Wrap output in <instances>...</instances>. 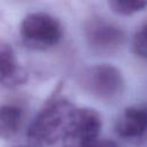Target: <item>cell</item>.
Wrapping results in <instances>:
<instances>
[{
  "instance_id": "obj_9",
  "label": "cell",
  "mask_w": 147,
  "mask_h": 147,
  "mask_svg": "<svg viewBox=\"0 0 147 147\" xmlns=\"http://www.w3.org/2000/svg\"><path fill=\"white\" fill-rule=\"evenodd\" d=\"M113 11L119 15H132L147 6V0H108Z\"/></svg>"
},
{
  "instance_id": "obj_8",
  "label": "cell",
  "mask_w": 147,
  "mask_h": 147,
  "mask_svg": "<svg viewBox=\"0 0 147 147\" xmlns=\"http://www.w3.org/2000/svg\"><path fill=\"white\" fill-rule=\"evenodd\" d=\"M22 109L16 106H0V139H9L14 137L21 127Z\"/></svg>"
},
{
  "instance_id": "obj_1",
  "label": "cell",
  "mask_w": 147,
  "mask_h": 147,
  "mask_svg": "<svg viewBox=\"0 0 147 147\" xmlns=\"http://www.w3.org/2000/svg\"><path fill=\"white\" fill-rule=\"evenodd\" d=\"M74 109L67 100H56L44 108L28 129L30 146L45 147L63 139Z\"/></svg>"
},
{
  "instance_id": "obj_7",
  "label": "cell",
  "mask_w": 147,
  "mask_h": 147,
  "mask_svg": "<svg viewBox=\"0 0 147 147\" xmlns=\"http://www.w3.org/2000/svg\"><path fill=\"white\" fill-rule=\"evenodd\" d=\"M147 130V106H132L124 110L116 124V131L124 138L144 134Z\"/></svg>"
},
{
  "instance_id": "obj_5",
  "label": "cell",
  "mask_w": 147,
  "mask_h": 147,
  "mask_svg": "<svg viewBox=\"0 0 147 147\" xmlns=\"http://www.w3.org/2000/svg\"><path fill=\"white\" fill-rule=\"evenodd\" d=\"M101 130L100 115L91 108H75L63 138L68 147H79L98 138Z\"/></svg>"
},
{
  "instance_id": "obj_2",
  "label": "cell",
  "mask_w": 147,
  "mask_h": 147,
  "mask_svg": "<svg viewBox=\"0 0 147 147\" xmlns=\"http://www.w3.org/2000/svg\"><path fill=\"white\" fill-rule=\"evenodd\" d=\"M23 42L33 49H47L55 46L62 37L60 22L46 13H31L21 23Z\"/></svg>"
},
{
  "instance_id": "obj_11",
  "label": "cell",
  "mask_w": 147,
  "mask_h": 147,
  "mask_svg": "<svg viewBox=\"0 0 147 147\" xmlns=\"http://www.w3.org/2000/svg\"><path fill=\"white\" fill-rule=\"evenodd\" d=\"M79 147H117V145L111 141V140H106V139H94V140H91L86 144H83L82 146Z\"/></svg>"
},
{
  "instance_id": "obj_10",
  "label": "cell",
  "mask_w": 147,
  "mask_h": 147,
  "mask_svg": "<svg viewBox=\"0 0 147 147\" xmlns=\"http://www.w3.org/2000/svg\"><path fill=\"white\" fill-rule=\"evenodd\" d=\"M132 48L136 55L147 60V24L136 32L132 40Z\"/></svg>"
},
{
  "instance_id": "obj_4",
  "label": "cell",
  "mask_w": 147,
  "mask_h": 147,
  "mask_svg": "<svg viewBox=\"0 0 147 147\" xmlns=\"http://www.w3.org/2000/svg\"><path fill=\"white\" fill-rule=\"evenodd\" d=\"M84 32L91 49L99 54H111L125 41V33L118 25L100 17L91 18Z\"/></svg>"
},
{
  "instance_id": "obj_6",
  "label": "cell",
  "mask_w": 147,
  "mask_h": 147,
  "mask_svg": "<svg viewBox=\"0 0 147 147\" xmlns=\"http://www.w3.org/2000/svg\"><path fill=\"white\" fill-rule=\"evenodd\" d=\"M28 78L26 71L20 65L11 46L0 41V84L15 87L23 84Z\"/></svg>"
},
{
  "instance_id": "obj_3",
  "label": "cell",
  "mask_w": 147,
  "mask_h": 147,
  "mask_svg": "<svg viewBox=\"0 0 147 147\" xmlns=\"http://www.w3.org/2000/svg\"><path fill=\"white\" fill-rule=\"evenodd\" d=\"M80 82L87 92L103 100L116 98L124 87L121 71L110 64H95L87 68L82 74Z\"/></svg>"
}]
</instances>
